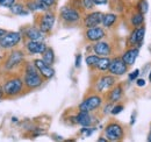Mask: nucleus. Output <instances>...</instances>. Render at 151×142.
I'll return each instance as SVG.
<instances>
[{"instance_id":"14","label":"nucleus","mask_w":151,"mask_h":142,"mask_svg":"<svg viewBox=\"0 0 151 142\" xmlns=\"http://www.w3.org/2000/svg\"><path fill=\"white\" fill-rule=\"evenodd\" d=\"M106 36V32L102 27H91V28H86L85 30V38L90 42H96L102 40Z\"/></svg>"},{"instance_id":"8","label":"nucleus","mask_w":151,"mask_h":142,"mask_svg":"<svg viewBox=\"0 0 151 142\" xmlns=\"http://www.w3.org/2000/svg\"><path fill=\"white\" fill-rule=\"evenodd\" d=\"M23 62H24V53L20 49H14L9 53L7 59L5 61V69L13 70L21 65Z\"/></svg>"},{"instance_id":"23","label":"nucleus","mask_w":151,"mask_h":142,"mask_svg":"<svg viewBox=\"0 0 151 142\" xmlns=\"http://www.w3.org/2000/svg\"><path fill=\"white\" fill-rule=\"evenodd\" d=\"M109 63H111V58H109V56L100 57V58H99V61H98V63L95 64L94 69L101 71V72H105V71L108 70Z\"/></svg>"},{"instance_id":"1","label":"nucleus","mask_w":151,"mask_h":142,"mask_svg":"<svg viewBox=\"0 0 151 142\" xmlns=\"http://www.w3.org/2000/svg\"><path fill=\"white\" fill-rule=\"evenodd\" d=\"M23 84L28 90H35L42 86L44 78L41 76L34 63H27L24 65V75H23Z\"/></svg>"},{"instance_id":"6","label":"nucleus","mask_w":151,"mask_h":142,"mask_svg":"<svg viewBox=\"0 0 151 142\" xmlns=\"http://www.w3.org/2000/svg\"><path fill=\"white\" fill-rule=\"evenodd\" d=\"M116 84V78L113 75H102L95 82V91L98 93H106Z\"/></svg>"},{"instance_id":"33","label":"nucleus","mask_w":151,"mask_h":142,"mask_svg":"<svg viewBox=\"0 0 151 142\" xmlns=\"http://www.w3.org/2000/svg\"><path fill=\"white\" fill-rule=\"evenodd\" d=\"M138 76H139V70L137 69V70L132 71V73H129V76H128V79L132 82V80H136L137 78H138Z\"/></svg>"},{"instance_id":"21","label":"nucleus","mask_w":151,"mask_h":142,"mask_svg":"<svg viewBox=\"0 0 151 142\" xmlns=\"http://www.w3.org/2000/svg\"><path fill=\"white\" fill-rule=\"evenodd\" d=\"M11 12L14 14V15H20V17H23V15H28L30 12L29 9L26 7V5L21 4V2H15L11 8Z\"/></svg>"},{"instance_id":"10","label":"nucleus","mask_w":151,"mask_h":142,"mask_svg":"<svg viewBox=\"0 0 151 142\" xmlns=\"http://www.w3.org/2000/svg\"><path fill=\"white\" fill-rule=\"evenodd\" d=\"M60 19L66 22V23H76L78 22L80 18H81V14H80V11L77 9L72 6H65L60 9Z\"/></svg>"},{"instance_id":"36","label":"nucleus","mask_w":151,"mask_h":142,"mask_svg":"<svg viewBox=\"0 0 151 142\" xmlns=\"http://www.w3.org/2000/svg\"><path fill=\"white\" fill-rule=\"evenodd\" d=\"M95 5H106L108 2V0H93Z\"/></svg>"},{"instance_id":"3","label":"nucleus","mask_w":151,"mask_h":142,"mask_svg":"<svg viewBox=\"0 0 151 142\" xmlns=\"http://www.w3.org/2000/svg\"><path fill=\"white\" fill-rule=\"evenodd\" d=\"M102 105V97L99 93H93L86 97L80 104H79V111H85V112H94Z\"/></svg>"},{"instance_id":"12","label":"nucleus","mask_w":151,"mask_h":142,"mask_svg":"<svg viewBox=\"0 0 151 142\" xmlns=\"http://www.w3.org/2000/svg\"><path fill=\"white\" fill-rule=\"evenodd\" d=\"M144 35H145V27L143 25L139 27H136L128 38V44L130 47H139L143 42Z\"/></svg>"},{"instance_id":"31","label":"nucleus","mask_w":151,"mask_h":142,"mask_svg":"<svg viewBox=\"0 0 151 142\" xmlns=\"http://www.w3.org/2000/svg\"><path fill=\"white\" fill-rule=\"evenodd\" d=\"M15 2L17 0H0V6L4 8H11Z\"/></svg>"},{"instance_id":"26","label":"nucleus","mask_w":151,"mask_h":142,"mask_svg":"<svg viewBox=\"0 0 151 142\" xmlns=\"http://www.w3.org/2000/svg\"><path fill=\"white\" fill-rule=\"evenodd\" d=\"M99 58H100V56H98V55H88V56L86 57V59H85V61H86L87 67H90V68L94 69L95 64L98 63Z\"/></svg>"},{"instance_id":"9","label":"nucleus","mask_w":151,"mask_h":142,"mask_svg":"<svg viewBox=\"0 0 151 142\" xmlns=\"http://www.w3.org/2000/svg\"><path fill=\"white\" fill-rule=\"evenodd\" d=\"M108 72L113 76H123L124 73H127L128 71V65L123 62V59L119 56L111 58V63H109V67H108Z\"/></svg>"},{"instance_id":"30","label":"nucleus","mask_w":151,"mask_h":142,"mask_svg":"<svg viewBox=\"0 0 151 142\" xmlns=\"http://www.w3.org/2000/svg\"><path fill=\"white\" fill-rule=\"evenodd\" d=\"M94 132H95V128H92L91 126H90V127H83V128L80 129V133L84 134L85 136H91Z\"/></svg>"},{"instance_id":"27","label":"nucleus","mask_w":151,"mask_h":142,"mask_svg":"<svg viewBox=\"0 0 151 142\" xmlns=\"http://www.w3.org/2000/svg\"><path fill=\"white\" fill-rule=\"evenodd\" d=\"M149 9V5H148V1L147 0H139L137 2V11L142 14H145Z\"/></svg>"},{"instance_id":"13","label":"nucleus","mask_w":151,"mask_h":142,"mask_svg":"<svg viewBox=\"0 0 151 142\" xmlns=\"http://www.w3.org/2000/svg\"><path fill=\"white\" fill-rule=\"evenodd\" d=\"M93 51L95 55L100 56V57H105V56H111L113 54V48L111 46L109 42H106V41H96V43L93 44Z\"/></svg>"},{"instance_id":"17","label":"nucleus","mask_w":151,"mask_h":142,"mask_svg":"<svg viewBox=\"0 0 151 142\" xmlns=\"http://www.w3.org/2000/svg\"><path fill=\"white\" fill-rule=\"evenodd\" d=\"M22 34L27 40H34V41H43L45 37L44 33L41 32L38 27H34V26H29V27L23 28Z\"/></svg>"},{"instance_id":"16","label":"nucleus","mask_w":151,"mask_h":142,"mask_svg":"<svg viewBox=\"0 0 151 142\" xmlns=\"http://www.w3.org/2000/svg\"><path fill=\"white\" fill-rule=\"evenodd\" d=\"M102 17H104V13L101 12H91V13H87L84 18V26L86 28H91V27H96L99 25H101V21H102Z\"/></svg>"},{"instance_id":"40","label":"nucleus","mask_w":151,"mask_h":142,"mask_svg":"<svg viewBox=\"0 0 151 142\" xmlns=\"http://www.w3.org/2000/svg\"><path fill=\"white\" fill-rule=\"evenodd\" d=\"M135 114H136V113H134V114H132V125L134 124V122H135Z\"/></svg>"},{"instance_id":"19","label":"nucleus","mask_w":151,"mask_h":142,"mask_svg":"<svg viewBox=\"0 0 151 142\" xmlns=\"http://www.w3.org/2000/svg\"><path fill=\"white\" fill-rule=\"evenodd\" d=\"M122 97H123V88L120 84L114 85L107 93V100H108V103H112V104L120 101L122 99Z\"/></svg>"},{"instance_id":"29","label":"nucleus","mask_w":151,"mask_h":142,"mask_svg":"<svg viewBox=\"0 0 151 142\" xmlns=\"http://www.w3.org/2000/svg\"><path fill=\"white\" fill-rule=\"evenodd\" d=\"M38 1H40V2L45 7V9H47V11H49V9H50V8L56 4L57 0H38Z\"/></svg>"},{"instance_id":"38","label":"nucleus","mask_w":151,"mask_h":142,"mask_svg":"<svg viewBox=\"0 0 151 142\" xmlns=\"http://www.w3.org/2000/svg\"><path fill=\"white\" fill-rule=\"evenodd\" d=\"M98 141L99 142H104V141H107V139H106V138H99V139H98Z\"/></svg>"},{"instance_id":"20","label":"nucleus","mask_w":151,"mask_h":142,"mask_svg":"<svg viewBox=\"0 0 151 142\" xmlns=\"http://www.w3.org/2000/svg\"><path fill=\"white\" fill-rule=\"evenodd\" d=\"M138 53H139V50H138V47H130L129 49H127L123 55H122V59H123V62L128 65V67H132L134 65V63H135V61H136V58H137V56H138Z\"/></svg>"},{"instance_id":"28","label":"nucleus","mask_w":151,"mask_h":142,"mask_svg":"<svg viewBox=\"0 0 151 142\" xmlns=\"http://www.w3.org/2000/svg\"><path fill=\"white\" fill-rule=\"evenodd\" d=\"M81 6L84 9H87V11H92L94 8L95 4L93 0H81Z\"/></svg>"},{"instance_id":"5","label":"nucleus","mask_w":151,"mask_h":142,"mask_svg":"<svg viewBox=\"0 0 151 142\" xmlns=\"http://www.w3.org/2000/svg\"><path fill=\"white\" fill-rule=\"evenodd\" d=\"M21 40H22V34L20 32H7L0 40V48L5 50L13 49L19 46Z\"/></svg>"},{"instance_id":"4","label":"nucleus","mask_w":151,"mask_h":142,"mask_svg":"<svg viewBox=\"0 0 151 142\" xmlns=\"http://www.w3.org/2000/svg\"><path fill=\"white\" fill-rule=\"evenodd\" d=\"M105 136L107 141H121L124 138V129L116 121H112L105 128Z\"/></svg>"},{"instance_id":"11","label":"nucleus","mask_w":151,"mask_h":142,"mask_svg":"<svg viewBox=\"0 0 151 142\" xmlns=\"http://www.w3.org/2000/svg\"><path fill=\"white\" fill-rule=\"evenodd\" d=\"M36 67V69L38 70V72L41 73V76L44 78V79H50L55 76V70L52 68V65H49L47 64L42 58H36L34 59L33 62Z\"/></svg>"},{"instance_id":"7","label":"nucleus","mask_w":151,"mask_h":142,"mask_svg":"<svg viewBox=\"0 0 151 142\" xmlns=\"http://www.w3.org/2000/svg\"><path fill=\"white\" fill-rule=\"evenodd\" d=\"M55 20H56V18H55V14L52 12L45 11V13L40 15L37 19V25L40 30L43 32L44 34L50 33L52 30V28H54Z\"/></svg>"},{"instance_id":"34","label":"nucleus","mask_w":151,"mask_h":142,"mask_svg":"<svg viewBox=\"0 0 151 142\" xmlns=\"http://www.w3.org/2000/svg\"><path fill=\"white\" fill-rule=\"evenodd\" d=\"M80 64H81V55L78 54L76 56V68H80Z\"/></svg>"},{"instance_id":"2","label":"nucleus","mask_w":151,"mask_h":142,"mask_svg":"<svg viewBox=\"0 0 151 142\" xmlns=\"http://www.w3.org/2000/svg\"><path fill=\"white\" fill-rule=\"evenodd\" d=\"M24 89L23 79L20 76H11L5 80L1 90L4 92V97L6 98H15L20 96Z\"/></svg>"},{"instance_id":"25","label":"nucleus","mask_w":151,"mask_h":142,"mask_svg":"<svg viewBox=\"0 0 151 142\" xmlns=\"http://www.w3.org/2000/svg\"><path fill=\"white\" fill-rule=\"evenodd\" d=\"M130 22L132 25L136 28V27H139L144 23V14L137 12V13H134L132 15V19H130Z\"/></svg>"},{"instance_id":"32","label":"nucleus","mask_w":151,"mask_h":142,"mask_svg":"<svg viewBox=\"0 0 151 142\" xmlns=\"http://www.w3.org/2000/svg\"><path fill=\"white\" fill-rule=\"evenodd\" d=\"M123 105H121V104H117V105H113L112 107V111H111V113L113 114V115H116V114H119L120 112H122L123 111Z\"/></svg>"},{"instance_id":"39","label":"nucleus","mask_w":151,"mask_h":142,"mask_svg":"<svg viewBox=\"0 0 151 142\" xmlns=\"http://www.w3.org/2000/svg\"><path fill=\"white\" fill-rule=\"evenodd\" d=\"M4 98V92H2V90H1V88H0V100Z\"/></svg>"},{"instance_id":"41","label":"nucleus","mask_w":151,"mask_h":142,"mask_svg":"<svg viewBox=\"0 0 151 142\" xmlns=\"http://www.w3.org/2000/svg\"><path fill=\"white\" fill-rule=\"evenodd\" d=\"M147 140H148V141H149V142H151V132H150V133H149V135H148V138H147Z\"/></svg>"},{"instance_id":"15","label":"nucleus","mask_w":151,"mask_h":142,"mask_svg":"<svg viewBox=\"0 0 151 142\" xmlns=\"http://www.w3.org/2000/svg\"><path fill=\"white\" fill-rule=\"evenodd\" d=\"M26 50L30 55H42L44 50L47 49V44L43 41H34V40H28L26 42Z\"/></svg>"},{"instance_id":"42","label":"nucleus","mask_w":151,"mask_h":142,"mask_svg":"<svg viewBox=\"0 0 151 142\" xmlns=\"http://www.w3.org/2000/svg\"><path fill=\"white\" fill-rule=\"evenodd\" d=\"M149 80L151 82V71H150V75H149Z\"/></svg>"},{"instance_id":"24","label":"nucleus","mask_w":151,"mask_h":142,"mask_svg":"<svg viewBox=\"0 0 151 142\" xmlns=\"http://www.w3.org/2000/svg\"><path fill=\"white\" fill-rule=\"evenodd\" d=\"M42 59L47 64L52 65L55 63V53H54V49L50 48V47H47V49L44 50V53L42 54Z\"/></svg>"},{"instance_id":"22","label":"nucleus","mask_w":151,"mask_h":142,"mask_svg":"<svg viewBox=\"0 0 151 142\" xmlns=\"http://www.w3.org/2000/svg\"><path fill=\"white\" fill-rule=\"evenodd\" d=\"M116 21H117V15L116 14H114V13H107V14H104L101 25L105 28H111V27H113L114 25H115Z\"/></svg>"},{"instance_id":"37","label":"nucleus","mask_w":151,"mask_h":142,"mask_svg":"<svg viewBox=\"0 0 151 142\" xmlns=\"http://www.w3.org/2000/svg\"><path fill=\"white\" fill-rule=\"evenodd\" d=\"M6 33H7V30H6V29H2V28H0V40L4 37V35H5Z\"/></svg>"},{"instance_id":"35","label":"nucleus","mask_w":151,"mask_h":142,"mask_svg":"<svg viewBox=\"0 0 151 142\" xmlns=\"http://www.w3.org/2000/svg\"><path fill=\"white\" fill-rule=\"evenodd\" d=\"M136 84H137V86H139V88H142V86H144L145 85V80L144 79H142V78H137L136 79Z\"/></svg>"},{"instance_id":"18","label":"nucleus","mask_w":151,"mask_h":142,"mask_svg":"<svg viewBox=\"0 0 151 142\" xmlns=\"http://www.w3.org/2000/svg\"><path fill=\"white\" fill-rule=\"evenodd\" d=\"M76 124L80 125L81 127H90L94 124V119L91 115V112H85V111H79L78 114L75 115Z\"/></svg>"}]
</instances>
